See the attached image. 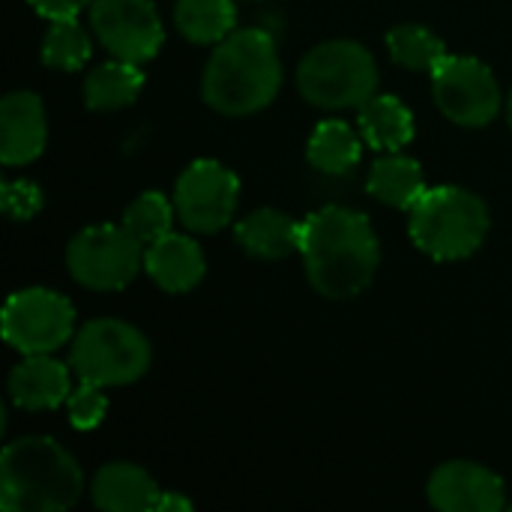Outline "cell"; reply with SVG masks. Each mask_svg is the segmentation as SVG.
<instances>
[{
  "label": "cell",
  "mask_w": 512,
  "mask_h": 512,
  "mask_svg": "<svg viewBox=\"0 0 512 512\" xmlns=\"http://www.w3.org/2000/svg\"><path fill=\"white\" fill-rule=\"evenodd\" d=\"M144 270L147 276L168 294H186L192 291L204 273H207V261L201 246L186 237V234H174L168 231L165 237H159L156 243L147 246L144 252Z\"/></svg>",
  "instance_id": "14"
},
{
  "label": "cell",
  "mask_w": 512,
  "mask_h": 512,
  "mask_svg": "<svg viewBox=\"0 0 512 512\" xmlns=\"http://www.w3.org/2000/svg\"><path fill=\"white\" fill-rule=\"evenodd\" d=\"M411 240L435 261L471 258L489 237L492 219L480 195L462 186H435L411 207Z\"/></svg>",
  "instance_id": "4"
},
{
  "label": "cell",
  "mask_w": 512,
  "mask_h": 512,
  "mask_svg": "<svg viewBox=\"0 0 512 512\" xmlns=\"http://www.w3.org/2000/svg\"><path fill=\"white\" fill-rule=\"evenodd\" d=\"M300 255L312 288L327 300L360 297L381 264L372 222L348 207H321L303 219Z\"/></svg>",
  "instance_id": "1"
},
{
  "label": "cell",
  "mask_w": 512,
  "mask_h": 512,
  "mask_svg": "<svg viewBox=\"0 0 512 512\" xmlns=\"http://www.w3.org/2000/svg\"><path fill=\"white\" fill-rule=\"evenodd\" d=\"M144 264V246L123 225H90L78 231L66 249L72 279L90 291L126 288Z\"/></svg>",
  "instance_id": "7"
},
{
  "label": "cell",
  "mask_w": 512,
  "mask_h": 512,
  "mask_svg": "<svg viewBox=\"0 0 512 512\" xmlns=\"http://www.w3.org/2000/svg\"><path fill=\"white\" fill-rule=\"evenodd\" d=\"M72 393L69 369L51 354H27L9 372V399L24 411H51Z\"/></svg>",
  "instance_id": "15"
},
{
  "label": "cell",
  "mask_w": 512,
  "mask_h": 512,
  "mask_svg": "<svg viewBox=\"0 0 512 512\" xmlns=\"http://www.w3.org/2000/svg\"><path fill=\"white\" fill-rule=\"evenodd\" d=\"M282 87V60L267 30L249 27L225 36L204 66L201 96L228 117H246L267 108Z\"/></svg>",
  "instance_id": "2"
},
{
  "label": "cell",
  "mask_w": 512,
  "mask_h": 512,
  "mask_svg": "<svg viewBox=\"0 0 512 512\" xmlns=\"http://www.w3.org/2000/svg\"><path fill=\"white\" fill-rule=\"evenodd\" d=\"M144 90V72L129 60H108L96 66L84 81V102L90 111H117L132 105Z\"/></svg>",
  "instance_id": "20"
},
{
  "label": "cell",
  "mask_w": 512,
  "mask_h": 512,
  "mask_svg": "<svg viewBox=\"0 0 512 512\" xmlns=\"http://www.w3.org/2000/svg\"><path fill=\"white\" fill-rule=\"evenodd\" d=\"M48 141L42 99L30 90H15L0 105V159L6 168L33 162Z\"/></svg>",
  "instance_id": "13"
},
{
  "label": "cell",
  "mask_w": 512,
  "mask_h": 512,
  "mask_svg": "<svg viewBox=\"0 0 512 512\" xmlns=\"http://www.w3.org/2000/svg\"><path fill=\"white\" fill-rule=\"evenodd\" d=\"M192 510V501L183 498V495H174V492H162L159 501H156V510L153 512H189Z\"/></svg>",
  "instance_id": "29"
},
{
  "label": "cell",
  "mask_w": 512,
  "mask_h": 512,
  "mask_svg": "<svg viewBox=\"0 0 512 512\" xmlns=\"http://www.w3.org/2000/svg\"><path fill=\"white\" fill-rule=\"evenodd\" d=\"M240 198V180L216 159L192 162L174 189V210L195 234H216L231 225Z\"/></svg>",
  "instance_id": "10"
},
{
  "label": "cell",
  "mask_w": 512,
  "mask_h": 512,
  "mask_svg": "<svg viewBox=\"0 0 512 512\" xmlns=\"http://www.w3.org/2000/svg\"><path fill=\"white\" fill-rule=\"evenodd\" d=\"M234 234H237V243L249 255L264 258V261H279V258H288L291 252H300L303 222H297L294 216L282 210L264 207L240 219L234 225Z\"/></svg>",
  "instance_id": "17"
},
{
  "label": "cell",
  "mask_w": 512,
  "mask_h": 512,
  "mask_svg": "<svg viewBox=\"0 0 512 512\" xmlns=\"http://www.w3.org/2000/svg\"><path fill=\"white\" fill-rule=\"evenodd\" d=\"M93 54L90 33L78 24V18H57L51 21L42 39V63L60 72L81 69Z\"/></svg>",
  "instance_id": "24"
},
{
  "label": "cell",
  "mask_w": 512,
  "mask_h": 512,
  "mask_svg": "<svg viewBox=\"0 0 512 512\" xmlns=\"http://www.w3.org/2000/svg\"><path fill=\"white\" fill-rule=\"evenodd\" d=\"M429 501L444 512H498L507 507V489L477 462H447L429 480Z\"/></svg>",
  "instance_id": "12"
},
{
  "label": "cell",
  "mask_w": 512,
  "mask_h": 512,
  "mask_svg": "<svg viewBox=\"0 0 512 512\" xmlns=\"http://www.w3.org/2000/svg\"><path fill=\"white\" fill-rule=\"evenodd\" d=\"M387 48H390V57L411 69V72H435L450 54H447V45L444 39H438L429 27L423 24H399L387 33Z\"/></svg>",
  "instance_id": "23"
},
{
  "label": "cell",
  "mask_w": 512,
  "mask_h": 512,
  "mask_svg": "<svg viewBox=\"0 0 512 512\" xmlns=\"http://www.w3.org/2000/svg\"><path fill=\"white\" fill-rule=\"evenodd\" d=\"M0 207L9 219L27 222L42 210V192L30 180H6L0 186Z\"/></svg>",
  "instance_id": "27"
},
{
  "label": "cell",
  "mask_w": 512,
  "mask_h": 512,
  "mask_svg": "<svg viewBox=\"0 0 512 512\" xmlns=\"http://www.w3.org/2000/svg\"><path fill=\"white\" fill-rule=\"evenodd\" d=\"M90 495L99 510L150 512L156 510L162 489L144 468L129 465V462H111L96 471Z\"/></svg>",
  "instance_id": "16"
},
{
  "label": "cell",
  "mask_w": 512,
  "mask_h": 512,
  "mask_svg": "<svg viewBox=\"0 0 512 512\" xmlns=\"http://www.w3.org/2000/svg\"><path fill=\"white\" fill-rule=\"evenodd\" d=\"M174 24L195 45H219L234 33L237 6L234 0H177Z\"/></svg>",
  "instance_id": "21"
},
{
  "label": "cell",
  "mask_w": 512,
  "mask_h": 512,
  "mask_svg": "<svg viewBox=\"0 0 512 512\" xmlns=\"http://www.w3.org/2000/svg\"><path fill=\"white\" fill-rule=\"evenodd\" d=\"M81 492L78 462L51 438H18L0 453V507L6 512L69 510Z\"/></svg>",
  "instance_id": "3"
},
{
  "label": "cell",
  "mask_w": 512,
  "mask_h": 512,
  "mask_svg": "<svg viewBox=\"0 0 512 512\" xmlns=\"http://www.w3.org/2000/svg\"><path fill=\"white\" fill-rule=\"evenodd\" d=\"M366 186L369 195H375L378 201L411 213V207L426 195V174L417 159L402 153H384L381 159H375Z\"/></svg>",
  "instance_id": "19"
},
{
  "label": "cell",
  "mask_w": 512,
  "mask_h": 512,
  "mask_svg": "<svg viewBox=\"0 0 512 512\" xmlns=\"http://www.w3.org/2000/svg\"><path fill=\"white\" fill-rule=\"evenodd\" d=\"M510 507H512V504H510Z\"/></svg>",
  "instance_id": "31"
},
{
  "label": "cell",
  "mask_w": 512,
  "mask_h": 512,
  "mask_svg": "<svg viewBox=\"0 0 512 512\" xmlns=\"http://www.w3.org/2000/svg\"><path fill=\"white\" fill-rule=\"evenodd\" d=\"M42 18H51V21H57V18H75L81 9H87L93 0H27Z\"/></svg>",
  "instance_id": "28"
},
{
  "label": "cell",
  "mask_w": 512,
  "mask_h": 512,
  "mask_svg": "<svg viewBox=\"0 0 512 512\" xmlns=\"http://www.w3.org/2000/svg\"><path fill=\"white\" fill-rule=\"evenodd\" d=\"M174 204L162 195V192H144L138 195L126 213H123V228L141 243V246H150L156 243L159 237H165L174 225Z\"/></svg>",
  "instance_id": "25"
},
{
  "label": "cell",
  "mask_w": 512,
  "mask_h": 512,
  "mask_svg": "<svg viewBox=\"0 0 512 512\" xmlns=\"http://www.w3.org/2000/svg\"><path fill=\"white\" fill-rule=\"evenodd\" d=\"M0 327L6 345L18 354H54L72 339L75 309L57 291L24 288L6 300Z\"/></svg>",
  "instance_id": "8"
},
{
  "label": "cell",
  "mask_w": 512,
  "mask_h": 512,
  "mask_svg": "<svg viewBox=\"0 0 512 512\" xmlns=\"http://www.w3.org/2000/svg\"><path fill=\"white\" fill-rule=\"evenodd\" d=\"M432 96L441 114L459 126H489L501 111V87L495 72L465 54H450L432 72Z\"/></svg>",
  "instance_id": "9"
},
{
  "label": "cell",
  "mask_w": 512,
  "mask_h": 512,
  "mask_svg": "<svg viewBox=\"0 0 512 512\" xmlns=\"http://www.w3.org/2000/svg\"><path fill=\"white\" fill-rule=\"evenodd\" d=\"M102 390H105V387H96V384L81 381V387L69 393L66 408H69V423H72L75 429L90 432V429H96V426L105 420V414H108V399H105Z\"/></svg>",
  "instance_id": "26"
},
{
  "label": "cell",
  "mask_w": 512,
  "mask_h": 512,
  "mask_svg": "<svg viewBox=\"0 0 512 512\" xmlns=\"http://www.w3.org/2000/svg\"><path fill=\"white\" fill-rule=\"evenodd\" d=\"M297 90L309 105L327 111L360 108L378 90V63L360 42H321L300 60Z\"/></svg>",
  "instance_id": "5"
},
{
  "label": "cell",
  "mask_w": 512,
  "mask_h": 512,
  "mask_svg": "<svg viewBox=\"0 0 512 512\" xmlns=\"http://www.w3.org/2000/svg\"><path fill=\"white\" fill-rule=\"evenodd\" d=\"M360 153H363L360 135L342 120L318 123V129L309 138V150H306L312 168H318L321 174H336V177L354 171L360 162Z\"/></svg>",
  "instance_id": "22"
},
{
  "label": "cell",
  "mask_w": 512,
  "mask_h": 512,
  "mask_svg": "<svg viewBox=\"0 0 512 512\" xmlns=\"http://www.w3.org/2000/svg\"><path fill=\"white\" fill-rule=\"evenodd\" d=\"M507 120H510V129H512V90H510V99H507Z\"/></svg>",
  "instance_id": "30"
},
{
  "label": "cell",
  "mask_w": 512,
  "mask_h": 512,
  "mask_svg": "<svg viewBox=\"0 0 512 512\" xmlns=\"http://www.w3.org/2000/svg\"><path fill=\"white\" fill-rule=\"evenodd\" d=\"M360 135L381 153H399L414 138V114L396 96H372L360 105Z\"/></svg>",
  "instance_id": "18"
},
{
  "label": "cell",
  "mask_w": 512,
  "mask_h": 512,
  "mask_svg": "<svg viewBox=\"0 0 512 512\" xmlns=\"http://www.w3.org/2000/svg\"><path fill=\"white\" fill-rule=\"evenodd\" d=\"M90 27L111 57L129 63H147L159 54L165 39L153 0H93Z\"/></svg>",
  "instance_id": "11"
},
{
  "label": "cell",
  "mask_w": 512,
  "mask_h": 512,
  "mask_svg": "<svg viewBox=\"0 0 512 512\" xmlns=\"http://www.w3.org/2000/svg\"><path fill=\"white\" fill-rule=\"evenodd\" d=\"M150 357V342L138 327L117 318H99L75 333L69 363L87 384L126 387L147 375Z\"/></svg>",
  "instance_id": "6"
}]
</instances>
